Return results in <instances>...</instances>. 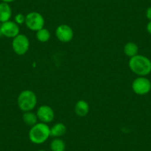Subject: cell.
<instances>
[{"mask_svg":"<svg viewBox=\"0 0 151 151\" xmlns=\"http://www.w3.org/2000/svg\"><path fill=\"white\" fill-rule=\"evenodd\" d=\"M150 2H151V0H150Z\"/></svg>","mask_w":151,"mask_h":151,"instance_id":"cell-23","label":"cell"},{"mask_svg":"<svg viewBox=\"0 0 151 151\" xmlns=\"http://www.w3.org/2000/svg\"><path fill=\"white\" fill-rule=\"evenodd\" d=\"M67 127L63 123L59 122L50 127V136L53 138H60L66 133Z\"/></svg>","mask_w":151,"mask_h":151,"instance_id":"cell-12","label":"cell"},{"mask_svg":"<svg viewBox=\"0 0 151 151\" xmlns=\"http://www.w3.org/2000/svg\"><path fill=\"white\" fill-rule=\"evenodd\" d=\"M66 145L65 142L60 138H55L50 144V149L51 151H65Z\"/></svg>","mask_w":151,"mask_h":151,"instance_id":"cell-15","label":"cell"},{"mask_svg":"<svg viewBox=\"0 0 151 151\" xmlns=\"http://www.w3.org/2000/svg\"><path fill=\"white\" fill-rule=\"evenodd\" d=\"M12 48L14 53L19 56L27 53L30 48V40L24 34H19L14 37L12 40Z\"/></svg>","mask_w":151,"mask_h":151,"instance_id":"cell-5","label":"cell"},{"mask_svg":"<svg viewBox=\"0 0 151 151\" xmlns=\"http://www.w3.org/2000/svg\"><path fill=\"white\" fill-rule=\"evenodd\" d=\"M50 137V127L47 124L38 122L30 127L28 132V138L30 142L35 145L44 144Z\"/></svg>","mask_w":151,"mask_h":151,"instance_id":"cell-2","label":"cell"},{"mask_svg":"<svg viewBox=\"0 0 151 151\" xmlns=\"http://www.w3.org/2000/svg\"><path fill=\"white\" fill-rule=\"evenodd\" d=\"M1 24H2V23L0 22V28H1ZM0 35H1V33H0Z\"/></svg>","mask_w":151,"mask_h":151,"instance_id":"cell-22","label":"cell"},{"mask_svg":"<svg viewBox=\"0 0 151 151\" xmlns=\"http://www.w3.org/2000/svg\"><path fill=\"white\" fill-rule=\"evenodd\" d=\"M14 22L19 25L24 24V22H25V16L22 14H17L14 17Z\"/></svg>","mask_w":151,"mask_h":151,"instance_id":"cell-17","label":"cell"},{"mask_svg":"<svg viewBox=\"0 0 151 151\" xmlns=\"http://www.w3.org/2000/svg\"><path fill=\"white\" fill-rule=\"evenodd\" d=\"M146 17L147 19H149L150 21H151V7H149V8L147 9L146 11Z\"/></svg>","mask_w":151,"mask_h":151,"instance_id":"cell-18","label":"cell"},{"mask_svg":"<svg viewBox=\"0 0 151 151\" xmlns=\"http://www.w3.org/2000/svg\"><path fill=\"white\" fill-rule=\"evenodd\" d=\"M132 90L137 95H146L151 90V82L145 76H139L133 80Z\"/></svg>","mask_w":151,"mask_h":151,"instance_id":"cell-6","label":"cell"},{"mask_svg":"<svg viewBox=\"0 0 151 151\" xmlns=\"http://www.w3.org/2000/svg\"><path fill=\"white\" fill-rule=\"evenodd\" d=\"M36 116L38 117V120L40 122L48 124V123L52 122L53 121L55 113L51 107L43 104V105L39 107V108L37 109Z\"/></svg>","mask_w":151,"mask_h":151,"instance_id":"cell-9","label":"cell"},{"mask_svg":"<svg viewBox=\"0 0 151 151\" xmlns=\"http://www.w3.org/2000/svg\"><path fill=\"white\" fill-rule=\"evenodd\" d=\"M26 27L32 31H38L45 27V19L40 13L33 11L27 14L25 16Z\"/></svg>","mask_w":151,"mask_h":151,"instance_id":"cell-4","label":"cell"},{"mask_svg":"<svg viewBox=\"0 0 151 151\" xmlns=\"http://www.w3.org/2000/svg\"><path fill=\"white\" fill-rule=\"evenodd\" d=\"M22 119L24 124L27 126H30V127L35 125L39 121L36 113H33L32 111L24 112L22 115Z\"/></svg>","mask_w":151,"mask_h":151,"instance_id":"cell-13","label":"cell"},{"mask_svg":"<svg viewBox=\"0 0 151 151\" xmlns=\"http://www.w3.org/2000/svg\"><path fill=\"white\" fill-rule=\"evenodd\" d=\"M17 104L22 111H32L37 104V97L36 93L30 90L22 91L17 98Z\"/></svg>","mask_w":151,"mask_h":151,"instance_id":"cell-3","label":"cell"},{"mask_svg":"<svg viewBox=\"0 0 151 151\" xmlns=\"http://www.w3.org/2000/svg\"><path fill=\"white\" fill-rule=\"evenodd\" d=\"M128 65L130 70L139 76H145L151 72V61L143 55L137 54L130 58Z\"/></svg>","mask_w":151,"mask_h":151,"instance_id":"cell-1","label":"cell"},{"mask_svg":"<svg viewBox=\"0 0 151 151\" xmlns=\"http://www.w3.org/2000/svg\"><path fill=\"white\" fill-rule=\"evenodd\" d=\"M12 17V9L9 3L2 2L0 3V22L3 23L11 19Z\"/></svg>","mask_w":151,"mask_h":151,"instance_id":"cell-11","label":"cell"},{"mask_svg":"<svg viewBox=\"0 0 151 151\" xmlns=\"http://www.w3.org/2000/svg\"><path fill=\"white\" fill-rule=\"evenodd\" d=\"M36 151H47L45 150H36Z\"/></svg>","mask_w":151,"mask_h":151,"instance_id":"cell-21","label":"cell"},{"mask_svg":"<svg viewBox=\"0 0 151 151\" xmlns=\"http://www.w3.org/2000/svg\"><path fill=\"white\" fill-rule=\"evenodd\" d=\"M1 1L3 2H6V3H11V2H14L15 0H1Z\"/></svg>","mask_w":151,"mask_h":151,"instance_id":"cell-20","label":"cell"},{"mask_svg":"<svg viewBox=\"0 0 151 151\" xmlns=\"http://www.w3.org/2000/svg\"><path fill=\"white\" fill-rule=\"evenodd\" d=\"M147 30L151 35V21H150L148 24H147Z\"/></svg>","mask_w":151,"mask_h":151,"instance_id":"cell-19","label":"cell"},{"mask_svg":"<svg viewBox=\"0 0 151 151\" xmlns=\"http://www.w3.org/2000/svg\"><path fill=\"white\" fill-rule=\"evenodd\" d=\"M55 34L58 40L61 42L68 43L73 40L74 33L70 26L63 24L56 27Z\"/></svg>","mask_w":151,"mask_h":151,"instance_id":"cell-8","label":"cell"},{"mask_svg":"<svg viewBox=\"0 0 151 151\" xmlns=\"http://www.w3.org/2000/svg\"><path fill=\"white\" fill-rule=\"evenodd\" d=\"M123 50H124V53L126 56H128L129 58H131L138 54L139 47H138V45L136 43L129 42H127L124 45Z\"/></svg>","mask_w":151,"mask_h":151,"instance_id":"cell-14","label":"cell"},{"mask_svg":"<svg viewBox=\"0 0 151 151\" xmlns=\"http://www.w3.org/2000/svg\"><path fill=\"white\" fill-rule=\"evenodd\" d=\"M90 110V107L88 103L83 99L79 100L76 103L74 107L75 113L79 117H85L88 114Z\"/></svg>","mask_w":151,"mask_h":151,"instance_id":"cell-10","label":"cell"},{"mask_svg":"<svg viewBox=\"0 0 151 151\" xmlns=\"http://www.w3.org/2000/svg\"><path fill=\"white\" fill-rule=\"evenodd\" d=\"M19 25L17 24L14 21L9 20V21L2 23L1 24L0 33L2 36H5L7 38L14 39V37L19 34Z\"/></svg>","mask_w":151,"mask_h":151,"instance_id":"cell-7","label":"cell"},{"mask_svg":"<svg viewBox=\"0 0 151 151\" xmlns=\"http://www.w3.org/2000/svg\"><path fill=\"white\" fill-rule=\"evenodd\" d=\"M36 36L38 41L40 42L45 43L50 40L51 34H50V32L47 28L43 27L41 30L36 31Z\"/></svg>","mask_w":151,"mask_h":151,"instance_id":"cell-16","label":"cell"}]
</instances>
